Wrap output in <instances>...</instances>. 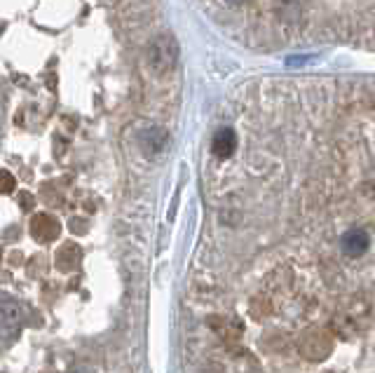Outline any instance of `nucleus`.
Segmentation results:
<instances>
[{
	"label": "nucleus",
	"instance_id": "obj_1",
	"mask_svg": "<svg viewBox=\"0 0 375 373\" xmlns=\"http://www.w3.org/2000/svg\"><path fill=\"white\" fill-rule=\"evenodd\" d=\"M185 373H375V294L335 272L300 287L277 266L240 298L209 296L185 331Z\"/></svg>",
	"mask_w": 375,
	"mask_h": 373
},
{
	"label": "nucleus",
	"instance_id": "obj_2",
	"mask_svg": "<svg viewBox=\"0 0 375 373\" xmlns=\"http://www.w3.org/2000/svg\"><path fill=\"white\" fill-rule=\"evenodd\" d=\"M148 66L153 68V73L164 75L176 66V59H179V42L172 33H159L151 40L146 52Z\"/></svg>",
	"mask_w": 375,
	"mask_h": 373
},
{
	"label": "nucleus",
	"instance_id": "obj_3",
	"mask_svg": "<svg viewBox=\"0 0 375 373\" xmlns=\"http://www.w3.org/2000/svg\"><path fill=\"white\" fill-rule=\"evenodd\" d=\"M338 246L345 256L361 259V256H366L368 249H371V235H368V230H363V228H350L343 233Z\"/></svg>",
	"mask_w": 375,
	"mask_h": 373
},
{
	"label": "nucleus",
	"instance_id": "obj_4",
	"mask_svg": "<svg viewBox=\"0 0 375 373\" xmlns=\"http://www.w3.org/2000/svg\"><path fill=\"white\" fill-rule=\"evenodd\" d=\"M24 324V315L16 303H0V338L3 341H14Z\"/></svg>",
	"mask_w": 375,
	"mask_h": 373
},
{
	"label": "nucleus",
	"instance_id": "obj_5",
	"mask_svg": "<svg viewBox=\"0 0 375 373\" xmlns=\"http://www.w3.org/2000/svg\"><path fill=\"white\" fill-rule=\"evenodd\" d=\"M59 221L57 218H52L49 214H38L36 218L31 221V233L36 240H40V242H52V240L59 237Z\"/></svg>",
	"mask_w": 375,
	"mask_h": 373
},
{
	"label": "nucleus",
	"instance_id": "obj_6",
	"mask_svg": "<svg viewBox=\"0 0 375 373\" xmlns=\"http://www.w3.org/2000/svg\"><path fill=\"white\" fill-rule=\"evenodd\" d=\"M235 146H237V136H235V131L230 129V127L218 129L216 136H214V141H211L214 155L220 157V160H228V157L235 153Z\"/></svg>",
	"mask_w": 375,
	"mask_h": 373
},
{
	"label": "nucleus",
	"instance_id": "obj_7",
	"mask_svg": "<svg viewBox=\"0 0 375 373\" xmlns=\"http://www.w3.org/2000/svg\"><path fill=\"white\" fill-rule=\"evenodd\" d=\"M141 148L146 155H157L164 146H167V131H162L159 127H151L141 134Z\"/></svg>",
	"mask_w": 375,
	"mask_h": 373
},
{
	"label": "nucleus",
	"instance_id": "obj_8",
	"mask_svg": "<svg viewBox=\"0 0 375 373\" xmlns=\"http://www.w3.org/2000/svg\"><path fill=\"white\" fill-rule=\"evenodd\" d=\"M78 261H80V249L75 244L62 246V251L57 254V266L62 268V270H73V268L78 266Z\"/></svg>",
	"mask_w": 375,
	"mask_h": 373
},
{
	"label": "nucleus",
	"instance_id": "obj_9",
	"mask_svg": "<svg viewBox=\"0 0 375 373\" xmlns=\"http://www.w3.org/2000/svg\"><path fill=\"white\" fill-rule=\"evenodd\" d=\"M14 190V177L10 172H0V193L3 195H8V193H12Z\"/></svg>",
	"mask_w": 375,
	"mask_h": 373
},
{
	"label": "nucleus",
	"instance_id": "obj_10",
	"mask_svg": "<svg viewBox=\"0 0 375 373\" xmlns=\"http://www.w3.org/2000/svg\"><path fill=\"white\" fill-rule=\"evenodd\" d=\"M68 373H96V369L90 366V364H78V366H73Z\"/></svg>",
	"mask_w": 375,
	"mask_h": 373
},
{
	"label": "nucleus",
	"instance_id": "obj_11",
	"mask_svg": "<svg viewBox=\"0 0 375 373\" xmlns=\"http://www.w3.org/2000/svg\"><path fill=\"white\" fill-rule=\"evenodd\" d=\"M225 3H230V5H244L246 0H225Z\"/></svg>",
	"mask_w": 375,
	"mask_h": 373
}]
</instances>
